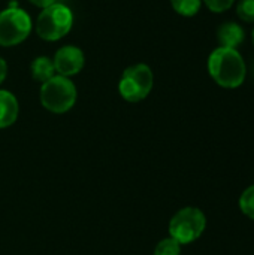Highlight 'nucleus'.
<instances>
[{
	"instance_id": "f257e3e1",
	"label": "nucleus",
	"mask_w": 254,
	"mask_h": 255,
	"mask_svg": "<svg viewBox=\"0 0 254 255\" xmlns=\"http://www.w3.org/2000/svg\"><path fill=\"white\" fill-rule=\"evenodd\" d=\"M208 72L217 85L234 90L244 84L247 67L238 49L219 46L208 57Z\"/></svg>"
},
{
	"instance_id": "f03ea898",
	"label": "nucleus",
	"mask_w": 254,
	"mask_h": 255,
	"mask_svg": "<svg viewBox=\"0 0 254 255\" xmlns=\"http://www.w3.org/2000/svg\"><path fill=\"white\" fill-rule=\"evenodd\" d=\"M73 25V13L63 3H52L40 10L34 28L40 39L55 42L64 37Z\"/></svg>"
},
{
	"instance_id": "7ed1b4c3",
	"label": "nucleus",
	"mask_w": 254,
	"mask_h": 255,
	"mask_svg": "<svg viewBox=\"0 0 254 255\" xmlns=\"http://www.w3.org/2000/svg\"><path fill=\"white\" fill-rule=\"evenodd\" d=\"M76 87L64 76L54 75L40 87V103L52 114H64L76 103Z\"/></svg>"
},
{
	"instance_id": "20e7f679",
	"label": "nucleus",
	"mask_w": 254,
	"mask_h": 255,
	"mask_svg": "<svg viewBox=\"0 0 254 255\" xmlns=\"http://www.w3.org/2000/svg\"><path fill=\"white\" fill-rule=\"evenodd\" d=\"M207 227L205 214L199 208L187 206L180 209L169 223V236L181 245L195 242L202 236Z\"/></svg>"
},
{
	"instance_id": "39448f33",
	"label": "nucleus",
	"mask_w": 254,
	"mask_h": 255,
	"mask_svg": "<svg viewBox=\"0 0 254 255\" xmlns=\"http://www.w3.org/2000/svg\"><path fill=\"white\" fill-rule=\"evenodd\" d=\"M154 76L148 64L138 63L127 67L118 82V91L127 102L136 103L148 97L153 90Z\"/></svg>"
},
{
	"instance_id": "423d86ee",
	"label": "nucleus",
	"mask_w": 254,
	"mask_h": 255,
	"mask_svg": "<svg viewBox=\"0 0 254 255\" xmlns=\"http://www.w3.org/2000/svg\"><path fill=\"white\" fill-rule=\"evenodd\" d=\"M30 15L19 7H7L0 12V46H15L24 42L31 31Z\"/></svg>"
},
{
	"instance_id": "0eeeda50",
	"label": "nucleus",
	"mask_w": 254,
	"mask_h": 255,
	"mask_svg": "<svg viewBox=\"0 0 254 255\" xmlns=\"http://www.w3.org/2000/svg\"><path fill=\"white\" fill-rule=\"evenodd\" d=\"M52 63L55 69V75L70 78L73 75H78L82 70L85 64V57L81 48L73 46V45H66L57 49L52 58Z\"/></svg>"
},
{
	"instance_id": "6e6552de",
	"label": "nucleus",
	"mask_w": 254,
	"mask_h": 255,
	"mask_svg": "<svg viewBox=\"0 0 254 255\" xmlns=\"http://www.w3.org/2000/svg\"><path fill=\"white\" fill-rule=\"evenodd\" d=\"M244 39H246L244 28L234 21H228L222 24L217 30V40L222 48L237 49L244 42Z\"/></svg>"
},
{
	"instance_id": "1a4fd4ad",
	"label": "nucleus",
	"mask_w": 254,
	"mask_h": 255,
	"mask_svg": "<svg viewBox=\"0 0 254 255\" xmlns=\"http://www.w3.org/2000/svg\"><path fill=\"white\" fill-rule=\"evenodd\" d=\"M19 106L16 97L7 91L0 90V128L10 127L18 118Z\"/></svg>"
},
{
	"instance_id": "9d476101",
	"label": "nucleus",
	"mask_w": 254,
	"mask_h": 255,
	"mask_svg": "<svg viewBox=\"0 0 254 255\" xmlns=\"http://www.w3.org/2000/svg\"><path fill=\"white\" fill-rule=\"evenodd\" d=\"M30 70H31V78L34 81H37V82H42V84L46 82L48 79H51L55 75L52 60L49 57H45V55L36 57L31 61Z\"/></svg>"
},
{
	"instance_id": "9b49d317",
	"label": "nucleus",
	"mask_w": 254,
	"mask_h": 255,
	"mask_svg": "<svg viewBox=\"0 0 254 255\" xmlns=\"http://www.w3.org/2000/svg\"><path fill=\"white\" fill-rule=\"evenodd\" d=\"M171 4L177 13L183 16H195L202 7V0H171Z\"/></svg>"
},
{
	"instance_id": "f8f14e48",
	"label": "nucleus",
	"mask_w": 254,
	"mask_h": 255,
	"mask_svg": "<svg viewBox=\"0 0 254 255\" xmlns=\"http://www.w3.org/2000/svg\"><path fill=\"white\" fill-rule=\"evenodd\" d=\"M240 208L247 218L254 221V185L243 191L240 197Z\"/></svg>"
},
{
	"instance_id": "ddd939ff",
	"label": "nucleus",
	"mask_w": 254,
	"mask_h": 255,
	"mask_svg": "<svg viewBox=\"0 0 254 255\" xmlns=\"http://www.w3.org/2000/svg\"><path fill=\"white\" fill-rule=\"evenodd\" d=\"M181 254V244L177 242L174 238H166L160 241L154 250V255H180Z\"/></svg>"
},
{
	"instance_id": "4468645a",
	"label": "nucleus",
	"mask_w": 254,
	"mask_h": 255,
	"mask_svg": "<svg viewBox=\"0 0 254 255\" xmlns=\"http://www.w3.org/2000/svg\"><path fill=\"white\" fill-rule=\"evenodd\" d=\"M237 15L244 22H254V0H240L237 3Z\"/></svg>"
},
{
	"instance_id": "2eb2a0df",
	"label": "nucleus",
	"mask_w": 254,
	"mask_h": 255,
	"mask_svg": "<svg viewBox=\"0 0 254 255\" xmlns=\"http://www.w3.org/2000/svg\"><path fill=\"white\" fill-rule=\"evenodd\" d=\"M202 1L207 4V7L211 12H216V13L226 12L235 4V0H202Z\"/></svg>"
},
{
	"instance_id": "dca6fc26",
	"label": "nucleus",
	"mask_w": 254,
	"mask_h": 255,
	"mask_svg": "<svg viewBox=\"0 0 254 255\" xmlns=\"http://www.w3.org/2000/svg\"><path fill=\"white\" fill-rule=\"evenodd\" d=\"M6 75H7V64H6V61L0 57V84L4 81Z\"/></svg>"
},
{
	"instance_id": "f3484780",
	"label": "nucleus",
	"mask_w": 254,
	"mask_h": 255,
	"mask_svg": "<svg viewBox=\"0 0 254 255\" xmlns=\"http://www.w3.org/2000/svg\"><path fill=\"white\" fill-rule=\"evenodd\" d=\"M30 3H33L34 6H37V7H46V6H49V4H52V3H55L57 0H28Z\"/></svg>"
},
{
	"instance_id": "a211bd4d",
	"label": "nucleus",
	"mask_w": 254,
	"mask_h": 255,
	"mask_svg": "<svg viewBox=\"0 0 254 255\" xmlns=\"http://www.w3.org/2000/svg\"><path fill=\"white\" fill-rule=\"evenodd\" d=\"M252 40H253V45H254V28H253V33H252Z\"/></svg>"
},
{
	"instance_id": "6ab92c4d",
	"label": "nucleus",
	"mask_w": 254,
	"mask_h": 255,
	"mask_svg": "<svg viewBox=\"0 0 254 255\" xmlns=\"http://www.w3.org/2000/svg\"><path fill=\"white\" fill-rule=\"evenodd\" d=\"M253 75H254V67H253Z\"/></svg>"
}]
</instances>
